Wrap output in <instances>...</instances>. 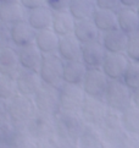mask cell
Wrapping results in <instances>:
<instances>
[{
    "mask_svg": "<svg viewBox=\"0 0 139 148\" xmlns=\"http://www.w3.org/2000/svg\"><path fill=\"white\" fill-rule=\"evenodd\" d=\"M109 81V77L105 75L101 69H88L82 87L87 96L104 99V94L108 88Z\"/></svg>",
    "mask_w": 139,
    "mask_h": 148,
    "instance_id": "obj_8",
    "label": "cell"
},
{
    "mask_svg": "<svg viewBox=\"0 0 139 148\" xmlns=\"http://www.w3.org/2000/svg\"><path fill=\"white\" fill-rule=\"evenodd\" d=\"M17 53H18V60L21 67L39 72L44 54L38 49V47L34 43L17 48Z\"/></svg>",
    "mask_w": 139,
    "mask_h": 148,
    "instance_id": "obj_17",
    "label": "cell"
},
{
    "mask_svg": "<svg viewBox=\"0 0 139 148\" xmlns=\"http://www.w3.org/2000/svg\"><path fill=\"white\" fill-rule=\"evenodd\" d=\"M136 11H137V14H138V16H139V4L136 6Z\"/></svg>",
    "mask_w": 139,
    "mask_h": 148,
    "instance_id": "obj_40",
    "label": "cell"
},
{
    "mask_svg": "<svg viewBox=\"0 0 139 148\" xmlns=\"http://www.w3.org/2000/svg\"><path fill=\"white\" fill-rule=\"evenodd\" d=\"M7 115L14 123L22 124L27 121L37 113V107L34 104L33 97L16 94L12 98L6 100Z\"/></svg>",
    "mask_w": 139,
    "mask_h": 148,
    "instance_id": "obj_3",
    "label": "cell"
},
{
    "mask_svg": "<svg viewBox=\"0 0 139 148\" xmlns=\"http://www.w3.org/2000/svg\"><path fill=\"white\" fill-rule=\"evenodd\" d=\"M21 70L18 53L11 45L0 48V73L15 78Z\"/></svg>",
    "mask_w": 139,
    "mask_h": 148,
    "instance_id": "obj_16",
    "label": "cell"
},
{
    "mask_svg": "<svg viewBox=\"0 0 139 148\" xmlns=\"http://www.w3.org/2000/svg\"><path fill=\"white\" fill-rule=\"evenodd\" d=\"M79 148H104L103 138L94 125L85 126L78 138Z\"/></svg>",
    "mask_w": 139,
    "mask_h": 148,
    "instance_id": "obj_27",
    "label": "cell"
},
{
    "mask_svg": "<svg viewBox=\"0 0 139 148\" xmlns=\"http://www.w3.org/2000/svg\"><path fill=\"white\" fill-rule=\"evenodd\" d=\"M52 15H54V11H51L46 5H44V6L29 10L27 12V21L35 31L51 28Z\"/></svg>",
    "mask_w": 139,
    "mask_h": 148,
    "instance_id": "obj_22",
    "label": "cell"
},
{
    "mask_svg": "<svg viewBox=\"0 0 139 148\" xmlns=\"http://www.w3.org/2000/svg\"><path fill=\"white\" fill-rule=\"evenodd\" d=\"M92 20L101 33L119 28V26H117V14L114 10L97 8L93 14Z\"/></svg>",
    "mask_w": 139,
    "mask_h": 148,
    "instance_id": "obj_25",
    "label": "cell"
},
{
    "mask_svg": "<svg viewBox=\"0 0 139 148\" xmlns=\"http://www.w3.org/2000/svg\"><path fill=\"white\" fill-rule=\"evenodd\" d=\"M85 92L81 84H72L63 82L59 87L60 108L67 112L79 113L85 99Z\"/></svg>",
    "mask_w": 139,
    "mask_h": 148,
    "instance_id": "obj_5",
    "label": "cell"
},
{
    "mask_svg": "<svg viewBox=\"0 0 139 148\" xmlns=\"http://www.w3.org/2000/svg\"><path fill=\"white\" fill-rule=\"evenodd\" d=\"M132 102H133V104H134L136 107L139 108V88L132 91Z\"/></svg>",
    "mask_w": 139,
    "mask_h": 148,
    "instance_id": "obj_38",
    "label": "cell"
},
{
    "mask_svg": "<svg viewBox=\"0 0 139 148\" xmlns=\"http://www.w3.org/2000/svg\"><path fill=\"white\" fill-rule=\"evenodd\" d=\"M15 81H16L17 93L29 97H33L43 84L39 72L27 70V69H22V67L18 71L17 76L15 77Z\"/></svg>",
    "mask_w": 139,
    "mask_h": 148,
    "instance_id": "obj_11",
    "label": "cell"
},
{
    "mask_svg": "<svg viewBox=\"0 0 139 148\" xmlns=\"http://www.w3.org/2000/svg\"><path fill=\"white\" fill-rule=\"evenodd\" d=\"M11 44V36H10V26L0 20V48Z\"/></svg>",
    "mask_w": 139,
    "mask_h": 148,
    "instance_id": "obj_32",
    "label": "cell"
},
{
    "mask_svg": "<svg viewBox=\"0 0 139 148\" xmlns=\"http://www.w3.org/2000/svg\"><path fill=\"white\" fill-rule=\"evenodd\" d=\"M9 1H15V0H0V4H3V3H9Z\"/></svg>",
    "mask_w": 139,
    "mask_h": 148,
    "instance_id": "obj_39",
    "label": "cell"
},
{
    "mask_svg": "<svg viewBox=\"0 0 139 148\" xmlns=\"http://www.w3.org/2000/svg\"><path fill=\"white\" fill-rule=\"evenodd\" d=\"M84 127V120L78 113L60 109L54 115L55 134L62 140L73 142L78 141Z\"/></svg>",
    "mask_w": 139,
    "mask_h": 148,
    "instance_id": "obj_1",
    "label": "cell"
},
{
    "mask_svg": "<svg viewBox=\"0 0 139 148\" xmlns=\"http://www.w3.org/2000/svg\"><path fill=\"white\" fill-rule=\"evenodd\" d=\"M71 0H45V5L51 11H65L68 10Z\"/></svg>",
    "mask_w": 139,
    "mask_h": 148,
    "instance_id": "obj_33",
    "label": "cell"
},
{
    "mask_svg": "<svg viewBox=\"0 0 139 148\" xmlns=\"http://www.w3.org/2000/svg\"><path fill=\"white\" fill-rule=\"evenodd\" d=\"M129 59L125 53H108L106 51L101 70L109 77V80H121L126 69L129 64Z\"/></svg>",
    "mask_w": 139,
    "mask_h": 148,
    "instance_id": "obj_10",
    "label": "cell"
},
{
    "mask_svg": "<svg viewBox=\"0 0 139 148\" xmlns=\"http://www.w3.org/2000/svg\"><path fill=\"white\" fill-rule=\"evenodd\" d=\"M95 9H97V5L94 0H71L68 11L76 21H81L92 18Z\"/></svg>",
    "mask_w": 139,
    "mask_h": 148,
    "instance_id": "obj_26",
    "label": "cell"
},
{
    "mask_svg": "<svg viewBox=\"0 0 139 148\" xmlns=\"http://www.w3.org/2000/svg\"><path fill=\"white\" fill-rule=\"evenodd\" d=\"M7 108H6V100L0 99V123L6 121L7 118Z\"/></svg>",
    "mask_w": 139,
    "mask_h": 148,
    "instance_id": "obj_36",
    "label": "cell"
},
{
    "mask_svg": "<svg viewBox=\"0 0 139 148\" xmlns=\"http://www.w3.org/2000/svg\"><path fill=\"white\" fill-rule=\"evenodd\" d=\"M18 1L22 4V6L27 10V11L45 5V0H18Z\"/></svg>",
    "mask_w": 139,
    "mask_h": 148,
    "instance_id": "obj_35",
    "label": "cell"
},
{
    "mask_svg": "<svg viewBox=\"0 0 139 148\" xmlns=\"http://www.w3.org/2000/svg\"><path fill=\"white\" fill-rule=\"evenodd\" d=\"M121 80L132 91L139 88V62L129 61Z\"/></svg>",
    "mask_w": 139,
    "mask_h": 148,
    "instance_id": "obj_29",
    "label": "cell"
},
{
    "mask_svg": "<svg viewBox=\"0 0 139 148\" xmlns=\"http://www.w3.org/2000/svg\"><path fill=\"white\" fill-rule=\"evenodd\" d=\"M106 112H108V105H106L103 98L85 96V99L79 113H81L85 123H88L89 125L98 126L103 124Z\"/></svg>",
    "mask_w": 139,
    "mask_h": 148,
    "instance_id": "obj_9",
    "label": "cell"
},
{
    "mask_svg": "<svg viewBox=\"0 0 139 148\" xmlns=\"http://www.w3.org/2000/svg\"><path fill=\"white\" fill-rule=\"evenodd\" d=\"M73 34L82 44L100 40V38H101V32L98 29V27L95 26L92 18L76 21Z\"/></svg>",
    "mask_w": 139,
    "mask_h": 148,
    "instance_id": "obj_20",
    "label": "cell"
},
{
    "mask_svg": "<svg viewBox=\"0 0 139 148\" xmlns=\"http://www.w3.org/2000/svg\"><path fill=\"white\" fill-rule=\"evenodd\" d=\"M76 20L71 15L68 10L65 11H55L52 15V25L51 28L55 31V33L59 37L73 34Z\"/></svg>",
    "mask_w": 139,
    "mask_h": 148,
    "instance_id": "obj_23",
    "label": "cell"
},
{
    "mask_svg": "<svg viewBox=\"0 0 139 148\" xmlns=\"http://www.w3.org/2000/svg\"><path fill=\"white\" fill-rule=\"evenodd\" d=\"M104 100L109 108L122 113L133 104L132 89L128 88L122 80H110L104 94Z\"/></svg>",
    "mask_w": 139,
    "mask_h": 148,
    "instance_id": "obj_2",
    "label": "cell"
},
{
    "mask_svg": "<svg viewBox=\"0 0 139 148\" xmlns=\"http://www.w3.org/2000/svg\"><path fill=\"white\" fill-rule=\"evenodd\" d=\"M87 70L88 67L84 65L82 60L63 61V75H62L63 82L72 84H81L82 86Z\"/></svg>",
    "mask_w": 139,
    "mask_h": 148,
    "instance_id": "obj_24",
    "label": "cell"
},
{
    "mask_svg": "<svg viewBox=\"0 0 139 148\" xmlns=\"http://www.w3.org/2000/svg\"><path fill=\"white\" fill-rule=\"evenodd\" d=\"M57 54L63 61L81 60L82 58V43L74 34L60 37L57 47Z\"/></svg>",
    "mask_w": 139,
    "mask_h": 148,
    "instance_id": "obj_14",
    "label": "cell"
},
{
    "mask_svg": "<svg viewBox=\"0 0 139 148\" xmlns=\"http://www.w3.org/2000/svg\"><path fill=\"white\" fill-rule=\"evenodd\" d=\"M125 54L131 61L139 62V32L129 34Z\"/></svg>",
    "mask_w": 139,
    "mask_h": 148,
    "instance_id": "obj_31",
    "label": "cell"
},
{
    "mask_svg": "<svg viewBox=\"0 0 139 148\" xmlns=\"http://www.w3.org/2000/svg\"><path fill=\"white\" fill-rule=\"evenodd\" d=\"M121 120L123 129L133 135H139V108L131 104L121 113Z\"/></svg>",
    "mask_w": 139,
    "mask_h": 148,
    "instance_id": "obj_28",
    "label": "cell"
},
{
    "mask_svg": "<svg viewBox=\"0 0 139 148\" xmlns=\"http://www.w3.org/2000/svg\"><path fill=\"white\" fill-rule=\"evenodd\" d=\"M121 6H126V8H136L139 4V0H120Z\"/></svg>",
    "mask_w": 139,
    "mask_h": 148,
    "instance_id": "obj_37",
    "label": "cell"
},
{
    "mask_svg": "<svg viewBox=\"0 0 139 148\" xmlns=\"http://www.w3.org/2000/svg\"><path fill=\"white\" fill-rule=\"evenodd\" d=\"M59 40H60V37L55 33V31L52 28H46V29L37 31L34 44L38 47V49L44 55L55 54V53H57Z\"/></svg>",
    "mask_w": 139,
    "mask_h": 148,
    "instance_id": "obj_21",
    "label": "cell"
},
{
    "mask_svg": "<svg viewBox=\"0 0 139 148\" xmlns=\"http://www.w3.org/2000/svg\"><path fill=\"white\" fill-rule=\"evenodd\" d=\"M106 55V50L100 40L82 44L81 60L88 69H101Z\"/></svg>",
    "mask_w": 139,
    "mask_h": 148,
    "instance_id": "obj_13",
    "label": "cell"
},
{
    "mask_svg": "<svg viewBox=\"0 0 139 148\" xmlns=\"http://www.w3.org/2000/svg\"><path fill=\"white\" fill-rule=\"evenodd\" d=\"M94 1H95L97 8H99V9H106V10L117 11L121 6L120 0H94Z\"/></svg>",
    "mask_w": 139,
    "mask_h": 148,
    "instance_id": "obj_34",
    "label": "cell"
},
{
    "mask_svg": "<svg viewBox=\"0 0 139 148\" xmlns=\"http://www.w3.org/2000/svg\"><path fill=\"white\" fill-rule=\"evenodd\" d=\"M17 94L15 78L0 73V99L9 100Z\"/></svg>",
    "mask_w": 139,
    "mask_h": 148,
    "instance_id": "obj_30",
    "label": "cell"
},
{
    "mask_svg": "<svg viewBox=\"0 0 139 148\" xmlns=\"http://www.w3.org/2000/svg\"><path fill=\"white\" fill-rule=\"evenodd\" d=\"M128 36L120 28H115L101 33L100 42L108 53H126Z\"/></svg>",
    "mask_w": 139,
    "mask_h": 148,
    "instance_id": "obj_15",
    "label": "cell"
},
{
    "mask_svg": "<svg viewBox=\"0 0 139 148\" xmlns=\"http://www.w3.org/2000/svg\"><path fill=\"white\" fill-rule=\"evenodd\" d=\"M28 136L35 140H46L55 134L54 129V115L37 112L27 121Z\"/></svg>",
    "mask_w": 139,
    "mask_h": 148,
    "instance_id": "obj_7",
    "label": "cell"
},
{
    "mask_svg": "<svg viewBox=\"0 0 139 148\" xmlns=\"http://www.w3.org/2000/svg\"><path fill=\"white\" fill-rule=\"evenodd\" d=\"M37 110L45 114L55 115L60 110V97H59V87L43 83L40 88L33 96Z\"/></svg>",
    "mask_w": 139,
    "mask_h": 148,
    "instance_id": "obj_6",
    "label": "cell"
},
{
    "mask_svg": "<svg viewBox=\"0 0 139 148\" xmlns=\"http://www.w3.org/2000/svg\"><path fill=\"white\" fill-rule=\"evenodd\" d=\"M35 34H37V31L28 23L27 20L20 21V22L10 26L11 43L16 48L33 44L35 40Z\"/></svg>",
    "mask_w": 139,
    "mask_h": 148,
    "instance_id": "obj_12",
    "label": "cell"
},
{
    "mask_svg": "<svg viewBox=\"0 0 139 148\" xmlns=\"http://www.w3.org/2000/svg\"><path fill=\"white\" fill-rule=\"evenodd\" d=\"M27 12L18 0L0 4V20L9 26L27 20Z\"/></svg>",
    "mask_w": 139,
    "mask_h": 148,
    "instance_id": "obj_18",
    "label": "cell"
},
{
    "mask_svg": "<svg viewBox=\"0 0 139 148\" xmlns=\"http://www.w3.org/2000/svg\"><path fill=\"white\" fill-rule=\"evenodd\" d=\"M117 14V26L128 36L139 32V16L136 8L120 6L116 11Z\"/></svg>",
    "mask_w": 139,
    "mask_h": 148,
    "instance_id": "obj_19",
    "label": "cell"
},
{
    "mask_svg": "<svg viewBox=\"0 0 139 148\" xmlns=\"http://www.w3.org/2000/svg\"><path fill=\"white\" fill-rule=\"evenodd\" d=\"M63 60L55 54L43 55V61L39 69V76L43 83L50 84L54 87H60L63 83Z\"/></svg>",
    "mask_w": 139,
    "mask_h": 148,
    "instance_id": "obj_4",
    "label": "cell"
}]
</instances>
